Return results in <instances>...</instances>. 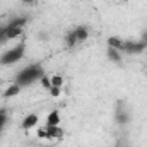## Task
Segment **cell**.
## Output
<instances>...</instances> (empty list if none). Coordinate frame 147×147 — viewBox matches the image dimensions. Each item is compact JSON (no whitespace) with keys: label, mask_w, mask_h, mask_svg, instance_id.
Wrapping results in <instances>:
<instances>
[{"label":"cell","mask_w":147,"mask_h":147,"mask_svg":"<svg viewBox=\"0 0 147 147\" xmlns=\"http://www.w3.org/2000/svg\"><path fill=\"white\" fill-rule=\"evenodd\" d=\"M3 31H5V41L16 39V38H19L21 34H22V28H19V26H14V24H10V22H7V24H5Z\"/></svg>","instance_id":"cell-5"},{"label":"cell","mask_w":147,"mask_h":147,"mask_svg":"<svg viewBox=\"0 0 147 147\" xmlns=\"http://www.w3.org/2000/svg\"><path fill=\"white\" fill-rule=\"evenodd\" d=\"M43 75H45L43 65H41V63H33V65H28L26 69H22L21 72L17 74L16 82H17L21 87H26V86H29V84L39 80Z\"/></svg>","instance_id":"cell-1"},{"label":"cell","mask_w":147,"mask_h":147,"mask_svg":"<svg viewBox=\"0 0 147 147\" xmlns=\"http://www.w3.org/2000/svg\"><path fill=\"white\" fill-rule=\"evenodd\" d=\"M140 41H144V43L147 45V31H144V33H142V36H140Z\"/></svg>","instance_id":"cell-19"},{"label":"cell","mask_w":147,"mask_h":147,"mask_svg":"<svg viewBox=\"0 0 147 147\" xmlns=\"http://www.w3.org/2000/svg\"><path fill=\"white\" fill-rule=\"evenodd\" d=\"M79 43V39H77V34H75V31H69L67 34H65V45H67V48H74L75 45Z\"/></svg>","instance_id":"cell-13"},{"label":"cell","mask_w":147,"mask_h":147,"mask_svg":"<svg viewBox=\"0 0 147 147\" xmlns=\"http://www.w3.org/2000/svg\"><path fill=\"white\" fill-rule=\"evenodd\" d=\"M36 137L41 140H48V132H46V127H41L36 130Z\"/></svg>","instance_id":"cell-16"},{"label":"cell","mask_w":147,"mask_h":147,"mask_svg":"<svg viewBox=\"0 0 147 147\" xmlns=\"http://www.w3.org/2000/svg\"><path fill=\"white\" fill-rule=\"evenodd\" d=\"M108 46L115 48V50H118V51H123L125 39H121V38H118V36H111V38H108Z\"/></svg>","instance_id":"cell-8"},{"label":"cell","mask_w":147,"mask_h":147,"mask_svg":"<svg viewBox=\"0 0 147 147\" xmlns=\"http://www.w3.org/2000/svg\"><path fill=\"white\" fill-rule=\"evenodd\" d=\"M74 31H75V34H77L79 43H82V41H86V39L89 38V29H87L86 26H77Z\"/></svg>","instance_id":"cell-10"},{"label":"cell","mask_w":147,"mask_h":147,"mask_svg":"<svg viewBox=\"0 0 147 147\" xmlns=\"http://www.w3.org/2000/svg\"><path fill=\"white\" fill-rule=\"evenodd\" d=\"M115 121H116L118 125H127V123L130 121V113H128V110H125V106H123L121 101H118V105H116V110H115Z\"/></svg>","instance_id":"cell-4"},{"label":"cell","mask_w":147,"mask_h":147,"mask_svg":"<svg viewBox=\"0 0 147 147\" xmlns=\"http://www.w3.org/2000/svg\"><path fill=\"white\" fill-rule=\"evenodd\" d=\"M60 94H62V87H51L50 89V96L51 98H58Z\"/></svg>","instance_id":"cell-18"},{"label":"cell","mask_w":147,"mask_h":147,"mask_svg":"<svg viewBox=\"0 0 147 147\" xmlns=\"http://www.w3.org/2000/svg\"><path fill=\"white\" fill-rule=\"evenodd\" d=\"M46 125H60V111L53 110L46 116Z\"/></svg>","instance_id":"cell-12"},{"label":"cell","mask_w":147,"mask_h":147,"mask_svg":"<svg viewBox=\"0 0 147 147\" xmlns=\"http://www.w3.org/2000/svg\"><path fill=\"white\" fill-rule=\"evenodd\" d=\"M147 48V45L144 41H132V39H128V41H125V46H123V51L125 53H128V55H139V53H142L144 50Z\"/></svg>","instance_id":"cell-3"},{"label":"cell","mask_w":147,"mask_h":147,"mask_svg":"<svg viewBox=\"0 0 147 147\" xmlns=\"http://www.w3.org/2000/svg\"><path fill=\"white\" fill-rule=\"evenodd\" d=\"M39 82H41V86H43V87H45L46 91H50V89L53 87V86H51V77H48L46 74H45V75H43V77L39 79Z\"/></svg>","instance_id":"cell-14"},{"label":"cell","mask_w":147,"mask_h":147,"mask_svg":"<svg viewBox=\"0 0 147 147\" xmlns=\"http://www.w3.org/2000/svg\"><path fill=\"white\" fill-rule=\"evenodd\" d=\"M24 53H26V45L24 43H19L9 50H5L2 55H0V65H14L17 62H21L24 58Z\"/></svg>","instance_id":"cell-2"},{"label":"cell","mask_w":147,"mask_h":147,"mask_svg":"<svg viewBox=\"0 0 147 147\" xmlns=\"http://www.w3.org/2000/svg\"><path fill=\"white\" fill-rule=\"evenodd\" d=\"M108 58H110L111 62H115V63H121V51H118V50H115V48H111L108 46Z\"/></svg>","instance_id":"cell-11"},{"label":"cell","mask_w":147,"mask_h":147,"mask_svg":"<svg viewBox=\"0 0 147 147\" xmlns=\"http://www.w3.org/2000/svg\"><path fill=\"white\" fill-rule=\"evenodd\" d=\"M5 123H7V110H0V134L5 127Z\"/></svg>","instance_id":"cell-17"},{"label":"cell","mask_w":147,"mask_h":147,"mask_svg":"<svg viewBox=\"0 0 147 147\" xmlns=\"http://www.w3.org/2000/svg\"><path fill=\"white\" fill-rule=\"evenodd\" d=\"M22 2H24V3H36L38 0H22Z\"/></svg>","instance_id":"cell-20"},{"label":"cell","mask_w":147,"mask_h":147,"mask_svg":"<svg viewBox=\"0 0 147 147\" xmlns=\"http://www.w3.org/2000/svg\"><path fill=\"white\" fill-rule=\"evenodd\" d=\"M21 86L17 84V82H14V84H10L7 89H5V92H3V98H14V96H17L19 92H21Z\"/></svg>","instance_id":"cell-9"},{"label":"cell","mask_w":147,"mask_h":147,"mask_svg":"<svg viewBox=\"0 0 147 147\" xmlns=\"http://www.w3.org/2000/svg\"><path fill=\"white\" fill-rule=\"evenodd\" d=\"M2 28H3V26H2V24H0V33H2Z\"/></svg>","instance_id":"cell-21"},{"label":"cell","mask_w":147,"mask_h":147,"mask_svg":"<svg viewBox=\"0 0 147 147\" xmlns=\"http://www.w3.org/2000/svg\"><path fill=\"white\" fill-rule=\"evenodd\" d=\"M48 132V140H62L63 139V130L60 125H45Z\"/></svg>","instance_id":"cell-6"},{"label":"cell","mask_w":147,"mask_h":147,"mask_svg":"<svg viewBox=\"0 0 147 147\" xmlns=\"http://www.w3.org/2000/svg\"><path fill=\"white\" fill-rule=\"evenodd\" d=\"M51 86H53V87H62V86H63V77H62L60 74L53 75V77H51Z\"/></svg>","instance_id":"cell-15"},{"label":"cell","mask_w":147,"mask_h":147,"mask_svg":"<svg viewBox=\"0 0 147 147\" xmlns=\"http://www.w3.org/2000/svg\"><path fill=\"white\" fill-rule=\"evenodd\" d=\"M38 121H39V116H38L36 113H31V115H28L22 120V128L24 130H31V128H34L38 125Z\"/></svg>","instance_id":"cell-7"}]
</instances>
